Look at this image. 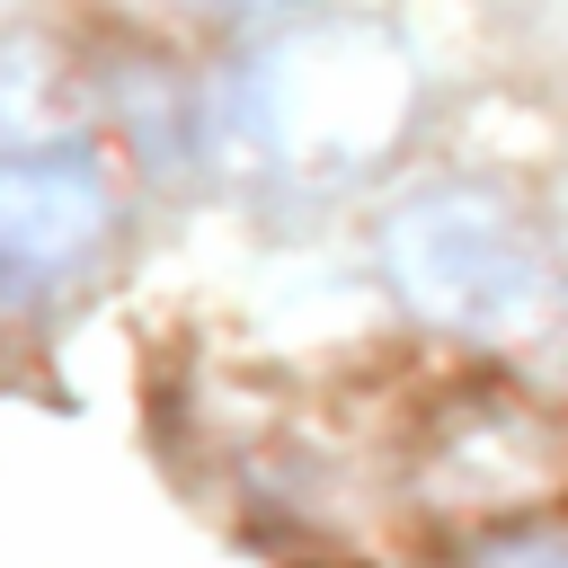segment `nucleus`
I'll return each mask as SVG.
<instances>
[{
  "mask_svg": "<svg viewBox=\"0 0 568 568\" xmlns=\"http://www.w3.org/2000/svg\"><path fill=\"white\" fill-rule=\"evenodd\" d=\"M408 115V71L390 44L355 36V27H320L293 36L275 53H257V71L231 98V133L257 169L284 178H355L382 160V142Z\"/></svg>",
  "mask_w": 568,
  "mask_h": 568,
  "instance_id": "nucleus-1",
  "label": "nucleus"
},
{
  "mask_svg": "<svg viewBox=\"0 0 568 568\" xmlns=\"http://www.w3.org/2000/svg\"><path fill=\"white\" fill-rule=\"evenodd\" d=\"M382 266L408 293V311L453 337H524L550 311V257L532 248V231L462 186L399 204L382 231Z\"/></svg>",
  "mask_w": 568,
  "mask_h": 568,
  "instance_id": "nucleus-2",
  "label": "nucleus"
},
{
  "mask_svg": "<svg viewBox=\"0 0 568 568\" xmlns=\"http://www.w3.org/2000/svg\"><path fill=\"white\" fill-rule=\"evenodd\" d=\"M106 222H115V186L89 142L36 133L0 151V275L44 284V275L89 266Z\"/></svg>",
  "mask_w": 568,
  "mask_h": 568,
  "instance_id": "nucleus-3",
  "label": "nucleus"
},
{
  "mask_svg": "<svg viewBox=\"0 0 568 568\" xmlns=\"http://www.w3.org/2000/svg\"><path fill=\"white\" fill-rule=\"evenodd\" d=\"M36 124H44V71L18 44H0V151L9 142H36Z\"/></svg>",
  "mask_w": 568,
  "mask_h": 568,
  "instance_id": "nucleus-4",
  "label": "nucleus"
},
{
  "mask_svg": "<svg viewBox=\"0 0 568 568\" xmlns=\"http://www.w3.org/2000/svg\"><path fill=\"white\" fill-rule=\"evenodd\" d=\"M479 568H568V541H506V550H488Z\"/></svg>",
  "mask_w": 568,
  "mask_h": 568,
  "instance_id": "nucleus-5",
  "label": "nucleus"
}]
</instances>
